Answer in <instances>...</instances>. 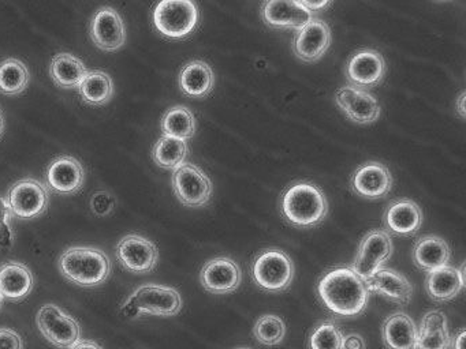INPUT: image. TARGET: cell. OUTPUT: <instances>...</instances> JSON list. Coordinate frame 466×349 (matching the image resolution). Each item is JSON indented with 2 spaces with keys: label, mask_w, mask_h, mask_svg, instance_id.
Instances as JSON below:
<instances>
[{
  "label": "cell",
  "mask_w": 466,
  "mask_h": 349,
  "mask_svg": "<svg viewBox=\"0 0 466 349\" xmlns=\"http://www.w3.org/2000/svg\"><path fill=\"white\" fill-rule=\"evenodd\" d=\"M293 277V262L282 250H266L253 264V278L267 291H283L290 285Z\"/></svg>",
  "instance_id": "7"
},
{
  "label": "cell",
  "mask_w": 466,
  "mask_h": 349,
  "mask_svg": "<svg viewBox=\"0 0 466 349\" xmlns=\"http://www.w3.org/2000/svg\"><path fill=\"white\" fill-rule=\"evenodd\" d=\"M86 73L88 70H86L83 60L78 59L75 55L66 54V52L56 55L51 62V76H53L54 82L64 89L80 86Z\"/></svg>",
  "instance_id": "28"
},
{
  "label": "cell",
  "mask_w": 466,
  "mask_h": 349,
  "mask_svg": "<svg viewBox=\"0 0 466 349\" xmlns=\"http://www.w3.org/2000/svg\"><path fill=\"white\" fill-rule=\"evenodd\" d=\"M198 8L190 0H163L154 10L155 27L166 37L189 35L198 24Z\"/></svg>",
  "instance_id": "5"
},
{
  "label": "cell",
  "mask_w": 466,
  "mask_h": 349,
  "mask_svg": "<svg viewBox=\"0 0 466 349\" xmlns=\"http://www.w3.org/2000/svg\"><path fill=\"white\" fill-rule=\"evenodd\" d=\"M301 5H304L305 8H308L310 13H313V11H319L321 10V8H326L327 5H329V2H301Z\"/></svg>",
  "instance_id": "41"
},
{
  "label": "cell",
  "mask_w": 466,
  "mask_h": 349,
  "mask_svg": "<svg viewBox=\"0 0 466 349\" xmlns=\"http://www.w3.org/2000/svg\"><path fill=\"white\" fill-rule=\"evenodd\" d=\"M465 335L466 333L462 330V332L460 333V335L455 338L454 349H465Z\"/></svg>",
  "instance_id": "43"
},
{
  "label": "cell",
  "mask_w": 466,
  "mask_h": 349,
  "mask_svg": "<svg viewBox=\"0 0 466 349\" xmlns=\"http://www.w3.org/2000/svg\"><path fill=\"white\" fill-rule=\"evenodd\" d=\"M162 130L166 136L187 141L196 133L195 115L187 106H173L163 116Z\"/></svg>",
  "instance_id": "31"
},
{
  "label": "cell",
  "mask_w": 466,
  "mask_h": 349,
  "mask_svg": "<svg viewBox=\"0 0 466 349\" xmlns=\"http://www.w3.org/2000/svg\"><path fill=\"white\" fill-rule=\"evenodd\" d=\"M36 324L40 333L58 348L70 349L81 341L80 324L59 305H43L37 313Z\"/></svg>",
  "instance_id": "6"
},
{
  "label": "cell",
  "mask_w": 466,
  "mask_h": 349,
  "mask_svg": "<svg viewBox=\"0 0 466 349\" xmlns=\"http://www.w3.org/2000/svg\"><path fill=\"white\" fill-rule=\"evenodd\" d=\"M457 111L462 119H465V93L460 95L457 101Z\"/></svg>",
  "instance_id": "42"
},
{
  "label": "cell",
  "mask_w": 466,
  "mask_h": 349,
  "mask_svg": "<svg viewBox=\"0 0 466 349\" xmlns=\"http://www.w3.org/2000/svg\"><path fill=\"white\" fill-rule=\"evenodd\" d=\"M46 179L50 188L62 195L78 193L86 180V171L77 158L62 155L48 165Z\"/></svg>",
  "instance_id": "17"
},
{
  "label": "cell",
  "mask_w": 466,
  "mask_h": 349,
  "mask_svg": "<svg viewBox=\"0 0 466 349\" xmlns=\"http://www.w3.org/2000/svg\"><path fill=\"white\" fill-rule=\"evenodd\" d=\"M261 18L275 29H301L313 19V13L301 2H266L261 5Z\"/></svg>",
  "instance_id": "19"
},
{
  "label": "cell",
  "mask_w": 466,
  "mask_h": 349,
  "mask_svg": "<svg viewBox=\"0 0 466 349\" xmlns=\"http://www.w3.org/2000/svg\"><path fill=\"white\" fill-rule=\"evenodd\" d=\"M282 210L289 223L299 228H312L326 218L329 202L320 187L299 182L283 194Z\"/></svg>",
  "instance_id": "3"
},
{
  "label": "cell",
  "mask_w": 466,
  "mask_h": 349,
  "mask_svg": "<svg viewBox=\"0 0 466 349\" xmlns=\"http://www.w3.org/2000/svg\"><path fill=\"white\" fill-rule=\"evenodd\" d=\"M182 297L177 289L159 284L138 286L122 305V313L129 318L147 315L173 316L181 311Z\"/></svg>",
  "instance_id": "4"
},
{
  "label": "cell",
  "mask_w": 466,
  "mask_h": 349,
  "mask_svg": "<svg viewBox=\"0 0 466 349\" xmlns=\"http://www.w3.org/2000/svg\"><path fill=\"white\" fill-rule=\"evenodd\" d=\"M451 344L447 319L441 311L433 310L425 314L420 327L416 349H449Z\"/></svg>",
  "instance_id": "27"
},
{
  "label": "cell",
  "mask_w": 466,
  "mask_h": 349,
  "mask_svg": "<svg viewBox=\"0 0 466 349\" xmlns=\"http://www.w3.org/2000/svg\"><path fill=\"white\" fill-rule=\"evenodd\" d=\"M50 201L47 187L39 180L26 177L10 187L6 202L15 217L35 218L46 213Z\"/></svg>",
  "instance_id": "8"
},
{
  "label": "cell",
  "mask_w": 466,
  "mask_h": 349,
  "mask_svg": "<svg viewBox=\"0 0 466 349\" xmlns=\"http://www.w3.org/2000/svg\"><path fill=\"white\" fill-rule=\"evenodd\" d=\"M253 334L264 345H278L285 338V322L277 315H263L256 322Z\"/></svg>",
  "instance_id": "33"
},
{
  "label": "cell",
  "mask_w": 466,
  "mask_h": 349,
  "mask_svg": "<svg viewBox=\"0 0 466 349\" xmlns=\"http://www.w3.org/2000/svg\"><path fill=\"white\" fill-rule=\"evenodd\" d=\"M201 284L215 294H228L238 288L242 280L241 269L237 262L226 256L207 262L201 270Z\"/></svg>",
  "instance_id": "15"
},
{
  "label": "cell",
  "mask_w": 466,
  "mask_h": 349,
  "mask_svg": "<svg viewBox=\"0 0 466 349\" xmlns=\"http://www.w3.org/2000/svg\"><path fill=\"white\" fill-rule=\"evenodd\" d=\"M116 206V198L108 191H97L92 195L91 209L92 212L100 217L110 214Z\"/></svg>",
  "instance_id": "35"
},
{
  "label": "cell",
  "mask_w": 466,
  "mask_h": 349,
  "mask_svg": "<svg viewBox=\"0 0 466 349\" xmlns=\"http://www.w3.org/2000/svg\"><path fill=\"white\" fill-rule=\"evenodd\" d=\"M62 275L80 286H97L111 274V262L105 251L95 247H70L58 262Z\"/></svg>",
  "instance_id": "2"
},
{
  "label": "cell",
  "mask_w": 466,
  "mask_h": 349,
  "mask_svg": "<svg viewBox=\"0 0 466 349\" xmlns=\"http://www.w3.org/2000/svg\"><path fill=\"white\" fill-rule=\"evenodd\" d=\"M391 236L386 231L370 232L365 234L364 239L360 243L359 254L356 261L351 264V270L361 278L362 281L370 280L381 264L391 256L392 254Z\"/></svg>",
  "instance_id": "10"
},
{
  "label": "cell",
  "mask_w": 466,
  "mask_h": 349,
  "mask_svg": "<svg viewBox=\"0 0 466 349\" xmlns=\"http://www.w3.org/2000/svg\"><path fill=\"white\" fill-rule=\"evenodd\" d=\"M70 349H103L96 341L81 340Z\"/></svg>",
  "instance_id": "40"
},
{
  "label": "cell",
  "mask_w": 466,
  "mask_h": 349,
  "mask_svg": "<svg viewBox=\"0 0 466 349\" xmlns=\"http://www.w3.org/2000/svg\"><path fill=\"white\" fill-rule=\"evenodd\" d=\"M187 152L189 147L187 141L163 135L155 145L152 155L160 168L176 171L187 160Z\"/></svg>",
  "instance_id": "32"
},
{
  "label": "cell",
  "mask_w": 466,
  "mask_h": 349,
  "mask_svg": "<svg viewBox=\"0 0 466 349\" xmlns=\"http://www.w3.org/2000/svg\"><path fill=\"white\" fill-rule=\"evenodd\" d=\"M365 284L368 291L378 292L397 304H408L413 296V285L410 281L392 269L378 270L370 280L365 281Z\"/></svg>",
  "instance_id": "20"
},
{
  "label": "cell",
  "mask_w": 466,
  "mask_h": 349,
  "mask_svg": "<svg viewBox=\"0 0 466 349\" xmlns=\"http://www.w3.org/2000/svg\"><path fill=\"white\" fill-rule=\"evenodd\" d=\"M91 38L103 51H118L125 45L127 29L116 8L102 7L96 11L91 22Z\"/></svg>",
  "instance_id": "12"
},
{
  "label": "cell",
  "mask_w": 466,
  "mask_h": 349,
  "mask_svg": "<svg viewBox=\"0 0 466 349\" xmlns=\"http://www.w3.org/2000/svg\"><path fill=\"white\" fill-rule=\"evenodd\" d=\"M451 251L446 240L433 234L421 237L414 245L413 258L420 269L432 272L449 264Z\"/></svg>",
  "instance_id": "26"
},
{
  "label": "cell",
  "mask_w": 466,
  "mask_h": 349,
  "mask_svg": "<svg viewBox=\"0 0 466 349\" xmlns=\"http://www.w3.org/2000/svg\"><path fill=\"white\" fill-rule=\"evenodd\" d=\"M384 224L392 234H414L422 224L421 209L410 199H400L390 204L384 214Z\"/></svg>",
  "instance_id": "23"
},
{
  "label": "cell",
  "mask_w": 466,
  "mask_h": 349,
  "mask_svg": "<svg viewBox=\"0 0 466 349\" xmlns=\"http://www.w3.org/2000/svg\"><path fill=\"white\" fill-rule=\"evenodd\" d=\"M5 131V116L4 112L0 109V136L4 135Z\"/></svg>",
  "instance_id": "44"
},
{
  "label": "cell",
  "mask_w": 466,
  "mask_h": 349,
  "mask_svg": "<svg viewBox=\"0 0 466 349\" xmlns=\"http://www.w3.org/2000/svg\"><path fill=\"white\" fill-rule=\"evenodd\" d=\"M351 187L364 198H384L392 187L391 172L384 164L370 161L354 172Z\"/></svg>",
  "instance_id": "16"
},
{
  "label": "cell",
  "mask_w": 466,
  "mask_h": 349,
  "mask_svg": "<svg viewBox=\"0 0 466 349\" xmlns=\"http://www.w3.org/2000/svg\"><path fill=\"white\" fill-rule=\"evenodd\" d=\"M364 338L362 335L357 334V333H350V334L343 335L342 346L340 349H365Z\"/></svg>",
  "instance_id": "37"
},
{
  "label": "cell",
  "mask_w": 466,
  "mask_h": 349,
  "mask_svg": "<svg viewBox=\"0 0 466 349\" xmlns=\"http://www.w3.org/2000/svg\"><path fill=\"white\" fill-rule=\"evenodd\" d=\"M465 266H461V270L455 267L443 266L439 269L432 270L428 274L425 281V289L428 294L436 302H447V300L454 299L463 286H465Z\"/></svg>",
  "instance_id": "21"
},
{
  "label": "cell",
  "mask_w": 466,
  "mask_h": 349,
  "mask_svg": "<svg viewBox=\"0 0 466 349\" xmlns=\"http://www.w3.org/2000/svg\"><path fill=\"white\" fill-rule=\"evenodd\" d=\"M34 289V275L26 264L7 262L0 267V294L13 302L25 299Z\"/></svg>",
  "instance_id": "22"
},
{
  "label": "cell",
  "mask_w": 466,
  "mask_h": 349,
  "mask_svg": "<svg viewBox=\"0 0 466 349\" xmlns=\"http://www.w3.org/2000/svg\"><path fill=\"white\" fill-rule=\"evenodd\" d=\"M4 299L5 297L2 296V294H0V308H2V305H4Z\"/></svg>",
  "instance_id": "45"
},
{
  "label": "cell",
  "mask_w": 466,
  "mask_h": 349,
  "mask_svg": "<svg viewBox=\"0 0 466 349\" xmlns=\"http://www.w3.org/2000/svg\"><path fill=\"white\" fill-rule=\"evenodd\" d=\"M331 45V29L323 19L313 18L309 24L297 30L293 51L299 59L313 63L320 59Z\"/></svg>",
  "instance_id": "13"
},
{
  "label": "cell",
  "mask_w": 466,
  "mask_h": 349,
  "mask_svg": "<svg viewBox=\"0 0 466 349\" xmlns=\"http://www.w3.org/2000/svg\"><path fill=\"white\" fill-rule=\"evenodd\" d=\"M215 76L211 65L203 60H193L179 74V87L185 95L203 98L214 89Z\"/></svg>",
  "instance_id": "25"
},
{
  "label": "cell",
  "mask_w": 466,
  "mask_h": 349,
  "mask_svg": "<svg viewBox=\"0 0 466 349\" xmlns=\"http://www.w3.org/2000/svg\"><path fill=\"white\" fill-rule=\"evenodd\" d=\"M0 349H24L23 337L15 330L0 327Z\"/></svg>",
  "instance_id": "36"
},
{
  "label": "cell",
  "mask_w": 466,
  "mask_h": 349,
  "mask_svg": "<svg viewBox=\"0 0 466 349\" xmlns=\"http://www.w3.org/2000/svg\"><path fill=\"white\" fill-rule=\"evenodd\" d=\"M342 333L332 322H323L313 330L310 335V349H340L342 346Z\"/></svg>",
  "instance_id": "34"
},
{
  "label": "cell",
  "mask_w": 466,
  "mask_h": 349,
  "mask_svg": "<svg viewBox=\"0 0 466 349\" xmlns=\"http://www.w3.org/2000/svg\"><path fill=\"white\" fill-rule=\"evenodd\" d=\"M12 212H10L9 204H7L6 199L4 196H0V231L5 226L9 225L10 218H12Z\"/></svg>",
  "instance_id": "38"
},
{
  "label": "cell",
  "mask_w": 466,
  "mask_h": 349,
  "mask_svg": "<svg viewBox=\"0 0 466 349\" xmlns=\"http://www.w3.org/2000/svg\"><path fill=\"white\" fill-rule=\"evenodd\" d=\"M346 73L354 87L376 86L386 74V62L380 52L362 49L349 60Z\"/></svg>",
  "instance_id": "18"
},
{
  "label": "cell",
  "mask_w": 466,
  "mask_h": 349,
  "mask_svg": "<svg viewBox=\"0 0 466 349\" xmlns=\"http://www.w3.org/2000/svg\"><path fill=\"white\" fill-rule=\"evenodd\" d=\"M31 73L25 63L10 57L0 63V93L6 95H21L28 87Z\"/></svg>",
  "instance_id": "30"
},
{
  "label": "cell",
  "mask_w": 466,
  "mask_h": 349,
  "mask_svg": "<svg viewBox=\"0 0 466 349\" xmlns=\"http://www.w3.org/2000/svg\"><path fill=\"white\" fill-rule=\"evenodd\" d=\"M173 188L179 202L187 207L206 206L212 195L211 179L192 163H184L174 171Z\"/></svg>",
  "instance_id": "9"
},
{
  "label": "cell",
  "mask_w": 466,
  "mask_h": 349,
  "mask_svg": "<svg viewBox=\"0 0 466 349\" xmlns=\"http://www.w3.org/2000/svg\"><path fill=\"white\" fill-rule=\"evenodd\" d=\"M81 97L91 105H105L114 95V84L111 76L102 70L88 71L80 86Z\"/></svg>",
  "instance_id": "29"
},
{
  "label": "cell",
  "mask_w": 466,
  "mask_h": 349,
  "mask_svg": "<svg viewBox=\"0 0 466 349\" xmlns=\"http://www.w3.org/2000/svg\"><path fill=\"white\" fill-rule=\"evenodd\" d=\"M238 349H250V348H238Z\"/></svg>",
  "instance_id": "46"
},
{
  "label": "cell",
  "mask_w": 466,
  "mask_h": 349,
  "mask_svg": "<svg viewBox=\"0 0 466 349\" xmlns=\"http://www.w3.org/2000/svg\"><path fill=\"white\" fill-rule=\"evenodd\" d=\"M13 242V232L10 229V226H5L2 231H0V247H7V245L12 244Z\"/></svg>",
  "instance_id": "39"
},
{
  "label": "cell",
  "mask_w": 466,
  "mask_h": 349,
  "mask_svg": "<svg viewBox=\"0 0 466 349\" xmlns=\"http://www.w3.org/2000/svg\"><path fill=\"white\" fill-rule=\"evenodd\" d=\"M335 101L346 116L359 125H370L380 116L378 100L367 90L354 86L340 87L335 95Z\"/></svg>",
  "instance_id": "14"
},
{
  "label": "cell",
  "mask_w": 466,
  "mask_h": 349,
  "mask_svg": "<svg viewBox=\"0 0 466 349\" xmlns=\"http://www.w3.org/2000/svg\"><path fill=\"white\" fill-rule=\"evenodd\" d=\"M319 294L324 304L342 316L361 313L368 303L367 284L356 273L346 267L331 270L319 283Z\"/></svg>",
  "instance_id": "1"
},
{
  "label": "cell",
  "mask_w": 466,
  "mask_h": 349,
  "mask_svg": "<svg viewBox=\"0 0 466 349\" xmlns=\"http://www.w3.org/2000/svg\"><path fill=\"white\" fill-rule=\"evenodd\" d=\"M383 341L389 349H416L419 330L405 313H395L383 324Z\"/></svg>",
  "instance_id": "24"
},
{
  "label": "cell",
  "mask_w": 466,
  "mask_h": 349,
  "mask_svg": "<svg viewBox=\"0 0 466 349\" xmlns=\"http://www.w3.org/2000/svg\"><path fill=\"white\" fill-rule=\"evenodd\" d=\"M116 258L125 269L137 274L149 273L157 267L159 251L157 244L141 234H127L116 245Z\"/></svg>",
  "instance_id": "11"
}]
</instances>
